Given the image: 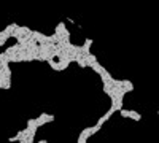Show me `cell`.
Returning <instances> with one entry per match:
<instances>
[{"label": "cell", "mask_w": 159, "mask_h": 143, "mask_svg": "<svg viewBox=\"0 0 159 143\" xmlns=\"http://www.w3.org/2000/svg\"><path fill=\"white\" fill-rule=\"evenodd\" d=\"M129 118L130 119H134V121H140L142 119V114L135 110H129Z\"/></svg>", "instance_id": "9c48e42d"}, {"label": "cell", "mask_w": 159, "mask_h": 143, "mask_svg": "<svg viewBox=\"0 0 159 143\" xmlns=\"http://www.w3.org/2000/svg\"><path fill=\"white\" fill-rule=\"evenodd\" d=\"M91 135H92V134H91V127H86V129H83V131H81V134H80V137H78L76 141H78V143H86Z\"/></svg>", "instance_id": "7a4b0ae2"}, {"label": "cell", "mask_w": 159, "mask_h": 143, "mask_svg": "<svg viewBox=\"0 0 159 143\" xmlns=\"http://www.w3.org/2000/svg\"><path fill=\"white\" fill-rule=\"evenodd\" d=\"M27 127H35V129H38L37 119H27Z\"/></svg>", "instance_id": "7c38bea8"}, {"label": "cell", "mask_w": 159, "mask_h": 143, "mask_svg": "<svg viewBox=\"0 0 159 143\" xmlns=\"http://www.w3.org/2000/svg\"><path fill=\"white\" fill-rule=\"evenodd\" d=\"M89 67H91L92 70H94L96 73H102V72L105 70V67H103V65H100V64H99L97 60H96V62H92V64H91Z\"/></svg>", "instance_id": "52a82bcc"}, {"label": "cell", "mask_w": 159, "mask_h": 143, "mask_svg": "<svg viewBox=\"0 0 159 143\" xmlns=\"http://www.w3.org/2000/svg\"><path fill=\"white\" fill-rule=\"evenodd\" d=\"M118 111L121 113V116H123V118H129V110H124V108H119Z\"/></svg>", "instance_id": "5bb4252c"}, {"label": "cell", "mask_w": 159, "mask_h": 143, "mask_svg": "<svg viewBox=\"0 0 159 143\" xmlns=\"http://www.w3.org/2000/svg\"><path fill=\"white\" fill-rule=\"evenodd\" d=\"M100 127H102V126H99V124L92 126V127H91V134H92V135H94V134H97V132L100 131Z\"/></svg>", "instance_id": "4fadbf2b"}, {"label": "cell", "mask_w": 159, "mask_h": 143, "mask_svg": "<svg viewBox=\"0 0 159 143\" xmlns=\"http://www.w3.org/2000/svg\"><path fill=\"white\" fill-rule=\"evenodd\" d=\"M121 87H123V91H124V94L132 92V91H134V84H132L129 80H121Z\"/></svg>", "instance_id": "3957f363"}, {"label": "cell", "mask_w": 159, "mask_h": 143, "mask_svg": "<svg viewBox=\"0 0 159 143\" xmlns=\"http://www.w3.org/2000/svg\"><path fill=\"white\" fill-rule=\"evenodd\" d=\"M7 40H8V37L3 34V30L2 32H0V46H3L5 43H7Z\"/></svg>", "instance_id": "8fae6325"}, {"label": "cell", "mask_w": 159, "mask_h": 143, "mask_svg": "<svg viewBox=\"0 0 159 143\" xmlns=\"http://www.w3.org/2000/svg\"><path fill=\"white\" fill-rule=\"evenodd\" d=\"M83 60H84V64H86V67H89L92 62H96V60H97V57H96L94 54L88 53V54H83Z\"/></svg>", "instance_id": "5b68a950"}, {"label": "cell", "mask_w": 159, "mask_h": 143, "mask_svg": "<svg viewBox=\"0 0 159 143\" xmlns=\"http://www.w3.org/2000/svg\"><path fill=\"white\" fill-rule=\"evenodd\" d=\"M113 113H115V111H113V110L110 108V110H108V111H107V113H105V114L102 116V118H100V119L97 121V124H99V126H103L105 123H107V121H108V119L111 118V114H113Z\"/></svg>", "instance_id": "8992f818"}, {"label": "cell", "mask_w": 159, "mask_h": 143, "mask_svg": "<svg viewBox=\"0 0 159 143\" xmlns=\"http://www.w3.org/2000/svg\"><path fill=\"white\" fill-rule=\"evenodd\" d=\"M54 121V114H48L46 113V123H52Z\"/></svg>", "instance_id": "9a60e30c"}, {"label": "cell", "mask_w": 159, "mask_h": 143, "mask_svg": "<svg viewBox=\"0 0 159 143\" xmlns=\"http://www.w3.org/2000/svg\"><path fill=\"white\" fill-rule=\"evenodd\" d=\"M8 141H18V138H16V137H10Z\"/></svg>", "instance_id": "2e32d148"}, {"label": "cell", "mask_w": 159, "mask_h": 143, "mask_svg": "<svg viewBox=\"0 0 159 143\" xmlns=\"http://www.w3.org/2000/svg\"><path fill=\"white\" fill-rule=\"evenodd\" d=\"M37 124H38V127L46 124V113H42V114L38 116V118H37Z\"/></svg>", "instance_id": "30bf717a"}, {"label": "cell", "mask_w": 159, "mask_h": 143, "mask_svg": "<svg viewBox=\"0 0 159 143\" xmlns=\"http://www.w3.org/2000/svg\"><path fill=\"white\" fill-rule=\"evenodd\" d=\"M54 34H56L57 37H61V35H64V37H70V32H69L67 27H65V24H64V22H59V24L56 25Z\"/></svg>", "instance_id": "6da1fadb"}, {"label": "cell", "mask_w": 159, "mask_h": 143, "mask_svg": "<svg viewBox=\"0 0 159 143\" xmlns=\"http://www.w3.org/2000/svg\"><path fill=\"white\" fill-rule=\"evenodd\" d=\"M46 62H48V65H49L52 70L61 72V69H59V64H57V60H56V59H46Z\"/></svg>", "instance_id": "ba28073f"}, {"label": "cell", "mask_w": 159, "mask_h": 143, "mask_svg": "<svg viewBox=\"0 0 159 143\" xmlns=\"http://www.w3.org/2000/svg\"><path fill=\"white\" fill-rule=\"evenodd\" d=\"M91 46H92V40H91V38H86L84 45L80 46V53H81V54H88L89 49H91Z\"/></svg>", "instance_id": "277c9868"}]
</instances>
